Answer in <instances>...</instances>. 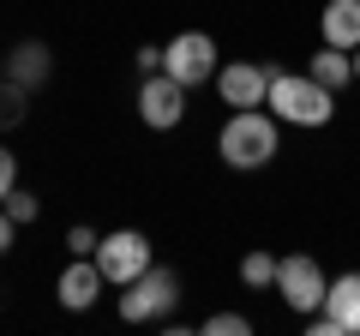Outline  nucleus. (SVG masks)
<instances>
[{"label":"nucleus","instance_id":"obj_1","mask_svg":"<svg viewBox=\"0 0 360 336\" xmlns=\"http://www.w3.org/2000/svg\"><path fill=\"white\" fill-rule=\"evenodd\" d=\"M283 120L270 115V108H229V127L217 132V150L229 168H240V174H252V168H264L270 156H276V144H283Z\"/></svg>","mask_w":360,"mask_h":336},{"label":"nucleus","instance_id":"obj_2","mask_svg":"<svg viewBox=\"0 0 360 336\" xmlns=\"http://www.w3.org/2000/svg\"><path fill=\"white\" fill-rule=\"evenodd\" d=\"M270 115L283 120V127H330V115H336V91H324L312 72H270Z\"/></svg>","mask_w":360,"mask_h":336},{"label":"nucleus","instance_id":"obj_3","mask_svg":"<svg viewBox=\"0 0 360 336\" xmlns=\"http://www.w3.org/2000/svg\"><path fill=\"white\" fill-rule=\"evenodd\" d=\"M174 306H180V276L168 271V264H150V271L132 276L127 295H120V318L127 324H156V318H168Z\"/></svg>","mask_w":360,"mask_h":336},{"label":"nucleus","instance_id":"obj_4","mask_svg":"<svg viewBox=\"0 0 360 336\" xmlns=\"http://www.w3.org/2000/svg\"><path fill=\"white\" fill-rule=\"evenodd\" d=\"M90 259L103 264L108 288H127L132 276H144V271L156 264V252H150V240H144L139 228H115V234H103V246H96Z\"/></svg>","mask_w":360,"mask_h":336},{"label":"nucleus","instance_id":"obj_5","mask_svg":"<svg viewBox=\"0 0 360 336\" xmlns=\"http://www.w3.org/2000/svg\"><path fill=\"white\" fill-rule=\"evenodd\" d=\"M324 288H330V276H324L319 259H307V252H288V259H276V295H283L288 306L300 312V318H312V312L324 306Z\"/></svg>","mask_w":360,"mask_h":336},{"label":"nucleus","instance_id":"obj_6","mask_svg":"<svg viewBox=\"0 0 360 336\" xmlns=\"http://www.w3.org/2000/svg\"><path fill=\"white\" fill-rule=\"evenodd\" d=\"M217 66L222 60H217V37H210V30H180V37L162 49V72H174L186 91H193V84H210Z\"/></svg>","mask_w":360,"mask_h":336},{"label":"nucleus","instance_id":"obj_7","mask_svg":"<svg viewBox=\"0 0 360 336\" xmlns=\"http://www.w3.org/2000/svg\"><path fill=\"white\" fill-rule=\"evenodd\" d=\"M307 330H312V336H360V271L330 276L324 306L307 318Z\"/></svg>","mask_w":360,"mask_h":336},{"label":"nucleus","instance_id":"obj_8","mask_svg":"<svg viewBox=\"0 0 360 336\" xmlns=\"http://www.w3.org/2000/svg\"><path fill=\"white\" fill-rule=\"evenodd\" d=\"M139 120L150 132H174L180 120H186V84H180L174 72H144V84H139Z\"/></svg>","mask_w":360,"mask_h":336},{"label":"nucleus","instance_id":"obj_9","mask_svg":"<svg viewBox=\"0 0 360 336\" xmlns=\"http://www.w3.org/2000/svg\"><path fill=\"white\" fill-rule=\"evenodd\" d=\"M270 72H276V66L229 60V66H217V96H222L229 108H264V103H270Z\"/></svg>","mask_w":360,"mask_h":336},{"label":"nucleus","instance_id":"obj_10","mask_svg":"<svg viewBox=\"0 0 360 336\" xmlns=\"http://www.w3.org/2000/svg\"><path fill=\"white\" fill-rule=\"evenodd\" d=\"M103 288H108L103 264H96V259H72V264L60 271V283H54V295H60L66 312H90L96 300H103Z\"/></svg>","mask_w":360,"mask_h":336},{"label":"nucleus","instance_id":"obj_11","mask_svg":"<svg viewBox=\"0 0 360 336\" xmlns=\"http://www.w3.org/2000/svg\"><path fill=\"white\" fill-rule=\"evenodd\" d=\"M319 30L330 49H360V0H324V13H319Z\"/></svg>","mask_w":360,"mask_h":336},{"label":"nucleus","instance_id":"obj_12","mask_svg":"<svg viewBox=\"0 0 360 336\" xmlns=\"http://www.w3.org/2000/svg\"><path fill=\"white\" fill-rule=\"evenodd\" d=\"M49 42H18L13 54H6V78H13V84H25V91H37L42 78H49Z\"/></svg>","mask_w":360,"mask_h":336},{"label":"nucleus","instance_id":"obj_13","mask_svg":"<svg viewBox=\"0 0 360 336\" xmlns=\"http://www.w3.org/2000/svg\"><path fill=\"white\" fill-rule=\"evenodd\" d=\"M307 72L319 78L324 91H348V84H354V54H348V49H330V42H324V49L307 60Z\"/></svg>","mask_w":360,"mask_h":336},{"label":"nucleus","instance_id":"obj_14","mask_svg":"<svg viewBox=\"0 0 360 336\" xmlns=\"http://www.w3.org/2000/svg\"><path fill=\"white\" fill-rule=\"evenodd\" d=\"M25 84H13V78H0V132H13L18 127V120H25L30 115V103H25Z\"/></svg>","mask_w":360,"mask_h":336},{"label":"nucleus","instance_id":"obj_15","mask_svg":"<svg viewBox=\"0 0 360 336\" xmlns=\"http://www.w3.org/2000/svg\"><path fill=\"white\" fill-rule=\"evenodd\" d=\"M240 283H246V288H276V259L252 246V252L240 259Z\"/></svg>","mask_w":360,"mask_h":336},{"label":"nucleus","instance_id":"obj_16","mask_svg":"<svg viewBox=\"0 0 360 336\" xmlns=\"http://www.w3.org/2000/svg\"><path fill=\"white\" fill-rule=\"evenodd\" d=\"M0 205H6V217H13L18 228H25V222H37V217H42V198L18 193V186H13V193H6V198H0Z\"/></svg>","mask_w":360,"mask_h":336},{"label":"nucleus","instance_id":"obj_17","mask_svg":"<svg viewBox=\"0 0 360 336\" xmlns=\"http://www.w3.org/2000/svg\"><path fill=\"white\" fill-rule=\"evenodd\" d=\"M198 330H205V336H246V330H252V318H240V312H210Z\"/></svg>","mask_w":360,"mask_h":336},{"label":"nucleus","instance_id":"obj_18","mask_svg":"<svg viewBox=\"0 0 360 336\" xmlns=\"http://www.w3.org/2000/svg\"><path fill=\"white\" fill-rule=\"evenodd\" d=\"M96 246H103V234H96V228H84V222H78V228H66V252H72V259H90Z\"/></svg>","mask_w":360,"mask_h":336},{"label":"nucleus","instance_id":"obj_19","mask_svg":"<svg viewBox=\"0 0 360 336\" xmlns=\"http://www.w3.org/2000/svg\"><path fill=\"white\" fill-rule=\"evenodd\" d=\"M13 186H18V156L6 150V144H0V198L13 193Z\"/></svg>","mask_w":360,"mask_h":336},{"label":"nucleus","instance_id":"obj_20","mask_svg":"<svg viewBox=\"0 0 360 336\" xmlns=\"http://www.w3.org/2000/svg\"><path fill=\"white\" fill-rule=\"evenodd\" d=\"M139 72H162V49H156V42L139 49Z\"/></svg>","mask_w":360,"mask_h":336},{"label":"nucleus","instance_id":"obj_21","mask_svg":"<svg viewBox=\"0 0 360 336\" xmlns=\"http://www.w3.org/2000/svg\"><path fill=\"white\" fill-rule=\"evenodd\" d=\"M13 228H18V222L6 217V205H0V252H13Z\"/></svg>","mask_w":360,"mask_h":336},{"label":"nucleus","instance_id":"obj_22","mask_svg":"<svg viewBox=\"0 0 360 336\" xmlns=\"http://www.w3.org/2000/svg\"><path fill=\"white\" fill-rule=\"evenodd\" d=\"M354 84H360V49H354Z\"/></svg>","mask_w":360,"mask_h":336}]
</instances>
